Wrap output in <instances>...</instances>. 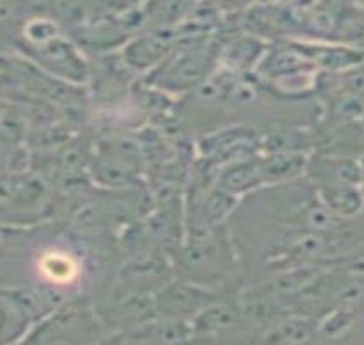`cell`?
I'll use <instances>...</instances> for the list:
<instances>
[{"label":"cell","instance_id":"obj_2","mask_svg":"<svg viewBox=\"0 0 364 345\" xmlns=\"http://www.w3.org/2000/svg\"><path fill=\"white\" fill-rule=\"evenodd\" d=\"M55 213V193L36 169L0 171V225L35 230Z\"/></svg>","mask_w":364,"mask_h":345},{"label":"cell","instance_id":"obj_12","mask_svg":"<svg viewBox=\"0 0 364 345\" xmlns=\"http://www.w3.org/2000/svg\"><path fill=\"white\" fill-rule=\"evenodd\" d=\"M292 40L318 71L338 73L361 66L364 63V54L354 47L338 46V43L325 42V40Z\"/></svg>","mask_w":364,"mask_h":345},{"label":"cell","instance_id":"obj_23","mask_svg":"<svg viewBox=\"0 0 364 345\" xmlns=\"http://www.w3.org/2000/svg\"><path fill=\"white\" fill-rule=\"evenodd\" d=\"M353 2H354L358 7H361V9H364V0H353Z\"/></svg>","mask_w":364,"mask_h":345},{"label":"cell","instance_id":"obj_14","mask_svg":"<svg viewBox=\"0 0 364 345\" xmlns=\"http://www.w3.org/2000/svg\"><path fill=\"white\" fill-rule=\"evenodd\" d=\"M213 181L220 189L226 190L238 198L242 196H249V193H256V190L264 186L261 171H259L257 154L252 157H245V159L221 166L220 169H216Z\"/></svg>","mask_w":364,"mask_h":345},{"label":"cell","instance_id":"obj_17","mask_svg":"<svg viewBox=\"0 0 364 345\" xmlns=\"http://www.w3.org/2000/svg\"><path fill=\"white\" fill-rule=\"evenodd\" d=\"M318 334L316 324L306 318H289L266 331L262 340L273 344H306Z\"/></svg>","mask_w":364,"mask_h":345},{"label":"cell","instance_id":"obj_15","mask_svg":"<svg viewBox=\"0 0 364 345\" xmlns=\"http://www.w3.org/2000/svg\"><path fill=\"white\" fill-rule=\"evenodd\" d=\"M316 196L337 219L354 218L361 213L364 206L361 186L349 184H319Z\"/></svg>","mask_w":364,"mask_h":345},{"label":"cell","instance_id":"obj_22","mask_svg":"<svg viewBox=\"0 0 364 345\" xmlns=\"http://www.w3.org/2000/svg\"><path fill=\"white\" fill-rule=\"evenodd\" d=\"M283 0H254V4H280Z\"/></svg>","mask_w":364,"mask_h":345},{"label":"cell","instance_id":"obj_20","mask_svg":"<svg viewBox=\"0 0 364 345\" xmlns=\"http://www.w3.org/2000/svg\"><path fill=\"white\" fill-rule=\"evenodd\" d=\"M26 12L28 9L24 0H0V24L16 21Z\"/></svg>","mask_w":364,"mask_h":345},{"label":"cell","instance_id":"obj_1","mask_svg":"<svg viewBox=\"0 0 364 345\" xmlns=\"http://www.w3.org/2000/svg\"><path fill=\"white\" fill-rule=\"evenodd\" d=\"M218 40L213 35H181L163 63L145 75V83L166 95L197 90L218 68Z\"/></svg>","mask_w":364,"mask_h":345},{"label":"cell","instance_id":"obj_7","mask_svg":"<svg viewBox=\"0 0 364 345\" xmlns=\"http://www.w3.org/2000/svg\"><path fill=\"white\" fill-rule=\"evenodd\" d=\"M83 278V259L75 245L66 242L47 243L35 258V280L31 283L54 292L59 297H78L75 288Z\"/></svg>","mask_w":364,"mask_h":345},{"label":"cell","instance_id":"obj_6","mask_svg":"<svg viewBox=\"0 0 364 345\" xmlns=\"http://www.w3.org/2000/svg\"><path fill=\"white\" fill-rule=\"evenodd\" d=\"M256 75L285 93H302L318 83L319 71L292 38L269 42Z\"/></svg>","mask_w":364,"mask_h":345},{"label":"cell","instance_id":"obj_21","mask_svg":"<svg viewBox=\"0 0 364 345\" xmlns=\"http://www.w3.org/2000/svg\"><path fill=\"white\" fill-rule=\"evenodd\" d=\"M221 16H237L254 4V0H211Z\"/></svg>","mask_w":364,"mask_h":345},{"label":"cell","instance_id":"obj_3","mask_svg":"<svg viewBox=\"0 0 364 345\" xmlns=\"http://www.w3.org/2000/svg\"><path fill=\"white\" fill-rule=\"evenodd\" d=\"M106 331L102 316L87 299L78 295L63 300L58 307L38 319L21 342L48 345L94 344L107 340Z\"/></svg>","mask_w":364,"mask_h":345},{"label":"cell","instance_id":"obj_11","mask_svg":"<svg viewBox=\"0 0 364 345\" xmlns=\"http://www.w3.org/2000/svg\"><path fill=\"white\" fill-rule=\"evenodd\" d=\"M245 314L242 306L232 300L216 297L192 319L193 339H221L235 334L244 322Z\"/></svg>","mask_w":364,"mask_h":345},{"label":"cell","instance_id":"obj_16","mask_svg":"<svg viewBox=\"0 0 364 345\" xmlns=\"http://www.w3.org/2000/svg\"><path fill=\"white\" fill-rule=\"evenodd\" d=\"M30 328V318L19 306L12 288L0 287V344L21 342Z\"/></svg>","mask_w":364,"mask_h":345},{"label":"cell","instance_id":"obj_4","mask_svg":"<svg viewBox=\"0 0 364 345\" xmlns=\"http://www.w3.org/2000/svg\"><path fill=\"white\" fill-rule=\"evenodd\" d=\"M183 276L188 282L209 287L232 270V247L221 235L220 226H187L178 255Z\"/></svg>","mask_w":364,"mask_h":345},{"label":"cell","instance_id":"obj_9","mask_svg":"<svg viewBox=\"0 0 364 345\" xmlns=\"http://www.w3.org/2000/svg\"><path fill=\"white\" fill-rule=\"evenodd\" d=\"M216 297L218 295L216 292H213V288L183 278L178 282H168L154 294L157 314L187 319V322H192Z\"/></svg>","mask_w":364,"mask_h":345},{"label":"cell","instance_id":"obj_19","mask_svg":"<svg viewBox=\"0 0 364 345\" xmlns=\"http://www.w3.org/2000/svg\"><path fill=\"white\" fill-rule=\"evenodd\" d=\"M353 322H354L353 311L343 309L342 307V309H337L333 314L328 316V318H326V322L323 323V327L319 328V330L330 336H337L341 334H346V331L350 328V324H353Z\"/></svg>","mask_w":364,"mask_h":345},{"label":"cell","instance_id":"obj_5","mask_svg":"<svg viewBox=\"0 0 364 345\" xmlns=\"http://www.w3.org/2000/svg\"><path fill=\"white\" fill-rule=\"evenodd\" d=\"M16 51L50 78L75 85V87H85L90 83V60L82 46L70 38L64 31L40 43H31V46L18 43Z\"/></svg>","mask_w":364,"mask_h":345},{"label":"cell","instance_id":"obj_8","mask_svg":"<svg viewBox=\"0 0 364 345\" xmlns=\"http://www.w3.org/2000/svg\"><path fill=\"white\" fill-rule=\"evenodd\" d=\"M176 42L178 33L175 28L157 26L140 31L121 46L119 59L129 71L145 76L163 63L166 55L175 48Z\"/></svg>","mask_w":364,"mask_h":345},{"label":"cell","instance_id":"obj_18","mask_svg":"<svg viewBox=\"0 0 364 345\" xmlns=\"http://www.w3.org/2000/svg\"><path fill=\"white\" fill-rule=\"evenodd\" d=\"M26 59L19 54H0V97L23 95Z\"/></svg>","mask_w":364,"mask_h":345},{"label":"cell","instance_id":"obj_13","mask_svg":"<svg viewBox=\"0 0 364 345\" xmlns=\"http://www.w3.org/2000/svg\"><path fill=\"white\" fill-rule=\"evenodd\" d=\"M259 171H261L262 184L282 185L287 181L297 180L307 171V156L299 150L277 149L257 156Z\"/></svg>","mask_w":364,"mask_h":345},{"label":"cell","instance_id":"obj_10","mask_svg":"<svg viewBox=\"0 0 364 345\" xmlns=\"http://www.w3.org/2000/svg\"><path fill=\"white\" fill-rule=\"evenodd\" d=\"M268 42L257 36L237 30L225 38L218 40V68L226 71L249 75L256 71Z\"/></svg>","mask_w":364,"mask_h":345}]
</instances>
